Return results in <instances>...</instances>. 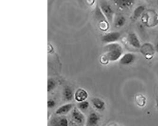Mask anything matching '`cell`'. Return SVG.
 Masks as SVG:
<instances>
[{
	"mask_svg": "<svg viewBox=\"0 0 158 126\" xmlns=\"http://www.w3.org/2000/svg\"><path fill=\"white\" fill-rule=\"evenodd\" d=\"M104 51V55L109 62L119 60L123 53V47L118 42L106 44Z\"/></svg>",
	"mask_w": 158,
	"mask_h": 126,
	"instance_id": "cell-1",
	"label": "cell"
},
{
	"mask_svg": "<svg viewBox=\"0 0 158 126\" xmlns=\"http://www.w3.org/2000/svg\"><path fill=\"white\" fill-rule=\"evenodd\" d=\"M142 23L148 28H153L158 25V12L153 10H148L141 17Z\"/></svg>",
	"mask_w": 158,
	"mask_h": 126,
	"instance_id": "cell-2",
	"label": "cell"
},
{
	"mask_svg": "<svg viewBox=\"0 0 158 126\" xmlns=\"http://www.w3.org/2000/svg\"><path fill=\"white\" fill-rule=\"evenodd\" d=\"M94 17L97 22L98 27L100 30L106 32L110 28V24L104 15L99 4L96 5L94 12Z\"/></svg>",
	"mask_w": 158,
	"mask_h": 126,
	"instance_id": "cell-3",
	"label": "cell"
},
{
	"mask_svg": "<svg viewBox=\"0 0 158 126\" xmlns=\"http://www.w3.org/2000/svg\"><path fill=\"white\" fill-rule=\"evenodd\" d=\"M98 4L102 12L109 23L110 25L113 24L115 14L111 4L106 1H101Z\"/></svg>",
	"mask_w": 158,
	"mask_h": 126,
	"instance_id": "cell-4",
	"label": "cell"
},
{
	"mask_svg": "<svg viewBox=\"0 0 158 126\" xmlns=\"http://www.w3.org/2000/svg\"><path fill=\"white\" fill-rule=\"evenodd\" d=\"M140 51L145 58L148 60L152 59L156 52L154 45L149 42H146L142 45Z\"/></svg>",
	"mask_w": 158,
	"mask_h": 126,
	"instance_id": "cell-5",
	"label": "cell"
},
{
	"mask_svg": "<svg viewBox=\"0 0 158 126\" xmlns=\"http://www.w3.org/2000/svg\"><path fill=\"white\" fill-rule=\"evenodd\" d=\"M121 37V34L118 31H111L104 34L101 38V41L105 45L118 42Z\"/></svg>",
	"mask_w": 158,
	"mask_h": 126,
	"instance_id": "cell-6",
	"label": "cell"
},
{
	"mask_svg": "<svg viewBox=\"0 0 158 126\" xmlns=\"http://www.w3.org/2000/svg\"><path fill=\"white\" fill-rule=\"evenodd\" d=\"M116 8L121 10H129L133 7L135 0H113Z\"/></svg>",
	"mask_w": 158,
	"mask_h": 126,
	"instance_id": "cell-7",
	"label": "cell"
},
{
	"mask_svg": "<svg viewBox=\"0 0 158 126\" xmlns=\"http://www.w3.org/2000/svg\"><path fill=\"white\" fill-rule=\"evenodd\" d=\"M71 119L72 121L78 126H82L85 122V117L78 108H74L72 110Z\"/></svg>",
	"mask_w": 158,
	"mask_h": 126,
	"instance_id": "cell-8",
	"label": "cell"
},
{
	"mask_svg": "<svg viewBox=\"0 0 158 126\" xmlns=\"http://www.w3.org/2000/svg\"><path fill=\"white\" fill-rule=\"evenodd\" d=\"M136 59V55L132 53H126L123 55L119 59V64L123 66H129L134 63Z\"/></svg>",
	"mask_w": 158,
	"mask_h": 126,
	"instance_id": "cell-9",
	"label": "cell"
},
{
	"mask_svg": "<svg viewBox=\"0 0 158 126\" xmlns=\"http://www.w3.org/2000/svg\"><path fill=\"white\" fill-rule=\"evenodd\" d=\"M127 42L131 46L136 49H140L142 46L140 39L135 32L129 33L127 37Z\"/></svg>",
	"mask_w": 158,
	"mask_h": 126,
	"instance_id": "cell-10",
	"label": "cell"
},
{
	"mask_svg": "<svg viewBox=\"0 0 158 126\" xmlns=\"http://www.w3.org/2000/svg\"><path fill=\"white\" fill-rule=\"evenodd\" d=\"M50 126H69V121L65 116L54 117L50 120Z\"/></svg>",
	"mask_w": 158,
	"mask_h": 126,
	"instance_id": "cell-11",
	"label": "cell"
},
{
	"mask_svg": "<svg viewBox=\"0 0 158 126\" xmlns=\"http://www.w3.org/2000/svg\"><path fill=\"white\" fill-rule=\"evenodd\" d=\"M126 18L124 16L120 14H115L113 24L114 28L120 29L124 27L126 23Z\"/></svg>",
	"mask_w": 158,
	"mask_h": 126,
	"instance_id": "cell-12",
	"label": "cell"
},
{
	"mask_svg": "<svg viewBox=\"0 0 158 126\" xmlns=\"http://www.w3.org/2000/svg\"><path fill=\"white\" fill-rule=\"evenodd\" d=\"M88 97V94L86 91L83 88H79L74 94V98L78 103L86 100Z\"/></svg>",
	"mask_w": 158,
	"mask_h": 126,
	"instance_id": "cell-13",
	"label": "cell"
},
{
	"mask_svg": "<svg viewBox=\"0 0 158 126\" xmlns=\"http://www.w3.org/2000/svg\"><path fill=\"white\" fill-rule=\"evenodd\" d=\"M73 109V105L72 104L63 105L56 110V114L60 116L66 115L72 111Z\"/></svg>",
	"mask_w": 158,
	"mask_h": 126,
	"instance_id": "cell-14",
	"label": "cell"
},
{
	"mask_svg": "<svg viewBox=\"0 0 158 126\" xmlns=\"http://www.w3.org/2000/svg\"><path fill=\"white\" fill-rule=\"evenodd\" d=\"M146 7L144 5H139L134 10L132 14V20L136 21L138 18H141L144 12L146 11Z\"/></svg>",
	"mask_w": 158,
	"mask_h": 126,
	"instance_id": "cell-15",
	"label": "cell"
},
{
	"mask_svg": "<svg viewBox=\"0 0 158 126\" xmlns=\"http://www.w3.org/2000/svg\"><path fill=\"white\" fill-rule=\"evenodd\" d=\"M100 120V117L95 112H91L88 116L86 121L87 126H97Z\"/></svg>",
	"mask_w": 158,
	"mask_h": 126,
	"instance_id": "cell-16",
	"label": "cell"
},
{
	"mask_svg": "<svg viewBox=\"0 0 158 126\" xmlns=\"http://www.w3.org/2000/svg\"><path fill=\"white\" fill-rule=\"evenodd\" d=\"M94 107L97 110L103 111L105 109L106 103L103 100L98 97H94L91 99Z\"/></svg>",
	"mask_w": 158,
	"mask_h": 126,
	"instance_id": "cell-17",
	"label": "cell"
},
{
	"mask_svg": "<svg viewBox=\"0 0 158 126\" xmlns=\"http://www.w3.org/2000/svg\"><path fill=\"white\" fill-rule=\"evenodd\" d=\"M63 94L65 99L69 102L72 100L73 97L74 96L73 91L71 87L69 86H66V87H64Z\"/></svg>",
	"mask_w": 158,
	"mask_h": 126,
	"instance_id": "cell-18",
	"label": "cell"
},
{
	"mask_svg": "<svg viewBox=\"0 0 158 126\" xmlns=\"http://www.w3.org/2000/svg\"><path fill=\"white\" fill-rule=\"evenodd\" d=\"M137 105L140 107H143L146 105V98L142 94H138L135 98Z\"/></svg>",
	"mask_w": 158,
	"mask_h": 126,
	"instance_id": "cell-19",
	"label": "cell"
},
{
	"mask_svg": "<svg viewBox=\"0 0 158 126\" xmlns=\"http://www.w3.org/2000/svg\"><path fill=\"white\" fill-rule=\"evenodd\" d=\"M89 106V103L86 100H85L83 102L78 103L77 104V108L81 112H85L88 109Z\"/></svg>",
	"mask_w": 158,
	"mask_h": 126,
	"instance_id": "cell-20",
	"label": "cell"
},
{
	"mask_svg": "<svg viewBox=\"0 0 158 126\" xmlns=\"http://www.w3.org/2000/svg\"><path fill=\"white\" fill-rule=\"evenodd\" d=\"M56 86V82L52 78H48V92L53 90Z\"/></svg>",
	"mask_w": 158,
	"mask_h": 126,
	"instance_id": "cell-21",
	"label": "cell"
},
{
	"mask_svg": "<svg viewBox=\"0 0 158 126\" xmlns=\"http://www.w3.org/2000/svg\"><path fill=\"white\" fill-rule=\"evenodd\" d=\"M56 106V102L52 99L48 100V108L52 109Z\"/></svg>",
	"mask_w": 158,
	"mask_h": 126,
	"instance_id": "cell-22",
	"label": "cell"
},
{
	"mask_svg": "<svg viewBox=\"0 0 158 126\" xmlns=\"http://www.w3.org/2000/svg\"><path fill=\"white\" fill-rule=\"evenodd\" d=\"M154 47H155V50L156 52L158 53V37L156 39V41H155V44H154Z\"/></svg>",
	"mask_w": 158,
	"mask_h": 126,
	"instance_id": "cell-23",
	"label": "cell"
},
{
	"mask_svg": "<svg viewBox=\"0 0 158 126\" xmlns=\"http://www.w3.org/2000/svg\"><path fill=\"white\" fill-rule=\"evenodd\" d=\"M95 0H87V2L90 5H92L94 3Z\"/></svg>",
	"mask_w": 158,
	"mask_h": 126,
	"instance_id": "cell-24",
	"label": "cell"
},
{
	"mask_svg": "<svg viewBox=\"0 0 158 126\" xmlns=\"http://www.w3.org/2000/svg\"><path fill=\"white\" fill-rule=\"evenodd\" d=\"M156 107H157V109L158 110V96H157L156 98Z\"/></svg>",
	"mask_w": 158,
	"mask_h": 126,
	"instance_id": "cell-25",
	"label": "cell"
}]
</instances>
